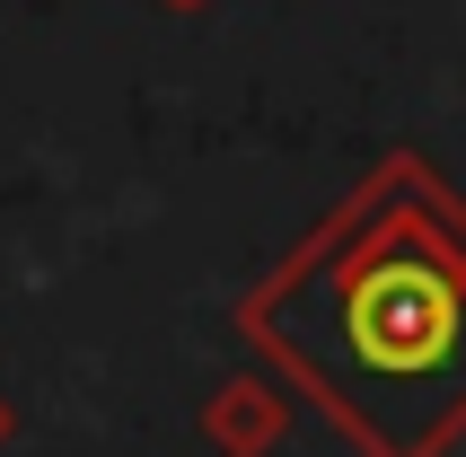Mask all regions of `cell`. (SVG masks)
<instances>
[{"label": "cell", "instance_id": "6da1fadb", "mask_svg": "<svg viewBox=\"0 0 466 457\" xmlns=\"http://www.w3.org/2000/svg\"><path fill=\"white\" fill-rule=\"evenodd\" d=\"M238 334L361 457H449L466 440V203L414 150L379 158L247 290Z\"/></svg>", "mask_w": 466, "mask_h": 457}, {"label": "cell", "instance_id": "7a4b0ae2", "mask_svg": "<svg viewBox=\"0 0 466 457\" xmlns=\"http://www.w3.org/2000/svg\"><path fill=\"white\" fill-rule=\"evenodd\" d=\"M158 9H211V0H158Z\"/></svg>", "mask_w": 466, "mask_h": 457}]
</instances>
